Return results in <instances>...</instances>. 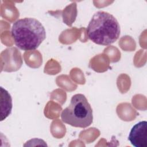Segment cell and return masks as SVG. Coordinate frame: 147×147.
<instances>
[{
	"mask_svg": "<svg viewBox=\"0 0 147 147\" xmlns=\"http://www.w3.org/2000/svg\"><path fill=\"white\" fill-rule=\"evenodd\" d=\"M11 34L16 45L25 51L37 49L46 38L44 27L33 18H24L16 21Z\"/></svg>",
	"mask_w": 147,
	"mask_h": 147,
	"instance_id": "6da1fadb",
	"label": "cell"
},
{
	"mask_svg": "<svg viewBox=\"0 0 147 147\" xmlns=\"http://www.w3.org/2000/svg\"><path fill=\"white\" fill-rule=\"evenodd\" d=\"M1 121L7 117L11 113L12 109V99L8 91L3 87H1Z\"/></svg>",
	"mask_w": 147,
	"mask_h": 147,
	"instance_id": "5b68a950",
	"label": "cell"
},
{
	"mask_svg": "<svg viewBox=\"0 0 147 147\" xmlns=\"http://www.w3.org/2000/svg\"><path fill=\"white\" fill-rule=\"evenodd\" d=\"M61 118L63 122L74 127L89 126L92 122V110L86 96L82 94L74 95L70 104L63 110Z\"/></svg>",
	"mask_w": 147,
	"mask_h": 147,
	"instance_id": "3957f363",
	"label": "cell"
},
{
	"mask_svg": "<svg viewBox=\"0 0 147 147\" xmlns=\"http://www.w3.org/2000/svg\"><path fill=\"white\" fill-rule=\"evenodd\" d=\"M128 140L135 147H147V122L140 121L131 128Z\"/></svg>",
	"mask_w": 147,
	"mask_h": 147,
	"instance_id": "277c9868",
	"label": "cell"
},
{
	"mask_svg": "<svg viewBox=\"0 0 147 147\" xmlns=\"http://www.w3.org/2000/svg\"><path fill=\"white\" fill-rule=\"evenodd\" d=\"M86 32L88 38L93 42L109 45L117 40L121 29L117 20L112 14L99 11L93 15Z\"/></svg>",
	"mask_w": 147,
	"mask_h": 147,
	"instance_id": "7a4b0ae2",
	"label": "cell"
}]
</instances>
